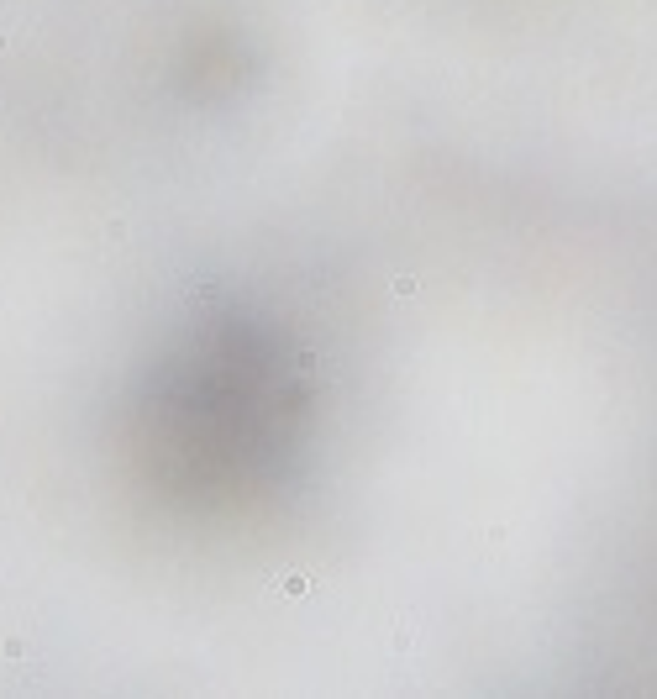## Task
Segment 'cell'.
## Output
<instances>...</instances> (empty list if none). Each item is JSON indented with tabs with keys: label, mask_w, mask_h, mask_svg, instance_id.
I'll list each match as a JSON object with an SVG mask.
<instances>
[{
	"label": "cell",
	"mask_w": 657,
	"mask_h": 699,
	"mask_svg": "<svg viewBox=\"0 0 657 699\" xmlns=\"http://www.w3.org/2000/svg\"><path fill=\"white\" fill-rule=\"evenodd\" d=\"M0 48H6V32H0Z\"/></svg>",
	"instance_id": "6da1fadb"
}]
</instances>
